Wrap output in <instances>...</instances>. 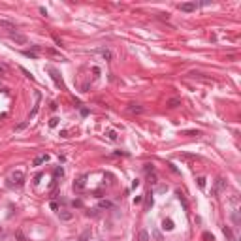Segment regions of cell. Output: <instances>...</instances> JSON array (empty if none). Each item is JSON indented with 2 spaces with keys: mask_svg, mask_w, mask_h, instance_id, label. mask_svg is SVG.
I'll list each match as a JSON object with an SVG mask.
<instances>
[{
  "mask_svg": "<svg viewBox=\"0 0 241 241\" xmlns=\"http://www.w3.org/2000/svg\"><path fill=\"white\" fill-rule=\"evenodd\" d=\"M203 239H206V241H213V235H209V234L206 232V234H203Z\"/></svg>",
  "mask_w": 241,
  "mask_h": 241,
  "instance_id": "27",
  "label": "cell"
},
{
  "mask_svg": "<svg viewBox=\"0 0 241 241\" xmlns=\"http://www.w3.org/2000/svg\"><path fill=\"white\" fill-rule=\"evenodd\" d=\"M28 124V121H25V122H21V124H19V126H15V132H19V130H23V128L25 126H27Z\"/></svg>",
  "mask_w": 241,
  "mask_h": 241,
  "instance_id": "23",
  "label": "cell"
},
{
  "mask_svg": "<svg viewBox=\"0 0 241 241\" xmlns=\"http://www.w3.org/2000/svg\"><path fill=\"white\" fill-rule=\"evenodd\" d=\"M107 138H109L111 141H117V132L115 130H109V132H107Z\"/></svg>",
  "mask_w": 241,
  "mask_h": 241,
  "instance_id": "18",
  "label": "cell"
},
{
  "mask_svg": "<svg viewBox=\"0 0 241 241\" xmlns=\"http://www.w3.org/2000/svg\"><path fill=\"white\" fill-rule=\"evenodd\" d=\"M224 187H226V181H224L222 177H219V179H217V183H215V190H213V194L217 196V194H219L220 190H222Z\"/></svg>",
  "mask_w": 241,
  "mask_h": 241,
  "instance_id": "3",
  "label": "cell"
},
{
  "mask_svg": "<svg viewBox=\"0 0 241 241\" xmlns=\"http://www.w3.org/2000/svg\"><path fill=\"white\" fill-rule=\"evenodd\" d=\"M181 12H194L196 9V2H183V4H179L177 6Z\"/></svg>",
  "mask_w": 241,
  "mask_h": 241,
  "instance_id": "2",
  "label": "cell"
},
{
  "mask_svg": "<svg viewBox=\"0 0 241 241\" xmlns=\"http://www.w3.org/2000/svg\"><path fill=\"white\" fill-rule=\"evenodd\" d=\"M185 136H200V132L198 130H187V132H183Z\"/></svg>",
  "mask_w": 241,
  "mask_h": 241,
  "instance_id": "20",
  "label": "cell"
},
{
  "mask_svg": "<svg viewBox=\"0 0 241 241\" xmlns=\"http://www.w3.org/2000/svg\"><path fill=\"white\" fill-rule=\"evenodd\" d=\"M9 179H12V183H13V185L21 187V185L25 183V173H23V172H13V173H12V177H9Z\"/></svg>",
  "mask_w": 241,
  "mask_h": 241,
  "instance_id": "1",
  "label": "cell"
},
{
  "mask_svg": "<svg viewBox=\"0 0 241 241\" xmlns=\"http://www.w3.org/2000/svg\"><path fill=\"white\" fill-rule=\"evenodd\" d=\"M53 40H55V43H57L59 47H60V45H62V42H60V38H57V36H53Z\"/></svg>",
  "mask_w": 241,
  "mask_h": 241,
  "instance_id": "29",
  "label": "cell"
},
{
  "mask_svg": "<svg viewBox=\"0 0 241 241\" xmlns=\"http://www.w3.org/2000/svg\"><path fill=\"white\" fill-rule=\"evenodd\" d=\"M143 170H145L147 173H149V172L153 173V172H155V168H153V164H145V168H143Z\"/></svg>",
  "mask_w": 241,
  "mask_h": 241,
  "instance_id": "22",
  "label": "cell"
},
{
  "mask_svg": "<svg viewBox=\"0 0 241 241\" xmlns=\"http://www.w3.org/2000/svg\"><path fill=\"white\" fill-rule=\"evenodd\" d=\"M166 106L170 107V109H173V107H177V106H181V98H170L166 102Z\"/></svg>",
  "mask_w": 241,
  "mask_h": 241,
  "instance_id": "8",
  "label": "cell"
},
{
  "mask_svg": "<svg viewBox=\"0 0 241 241\" xmlns=\"http://www.w3.org/2000/svg\"><path fill=\"white\" fill-rule=\"evenodd\" d=\"M222 232H224V235H226L230 241H234V234H232V230H230L228 226H224V228H222Z\"/></svg>",
  "mask_w": 241,
  "mask_h": 241,
  "instance_id": "14",
  "label": "cell"
},
{
  "mask_svg": "<svg viewBox=\"0 0 241 241\" xmlns=\"http://www.w3.org/2000/svg\"><path fill=\"white\" fill-rule=\"evenodd\" d=\"M23 55L28 59H38V53H34V51H23Z\"/></svg>",
  "mask_w": 241,
  "mask_h": 241,
  "instance_id": "16",
  "label": "cell"
},
{
  "mask_svg": "<svg viewBox=\"0 0 241 241\" xmlns=\"http://www.w3.org/2000/svg\"><path fill=\"white\" fill-rule=\"evenodd\" d=\"M198 185H200V188H203V187H206V179H203V177H198Z\"/></svg>",
  "mask_w": 241,
  "mask_h": 241,
  "instance_id": "24",
  "label": "cell"
},
{
  "mask_svg": "<svg viewBox=\"0 0 241 241\" xmlns=\"http://www.w3.org/2000/svg\"><path fill=\"white\" fill-rule=\"evenodd\" d=\"M15 237H17L19 241H27V237H25V234L21 232V230H17V232H15Z\"/></svg>",
  "mask_w": 241,
  "mask_h": 241,
  "instance_id": "19",
  "label": "cell"
},
{
  "mask_svg": "<svg viewBox=\"0 0 241 241\" xmlns=\"http://www.w3.org/2000/svg\"><path fill=\"white\" fill-rule=\"evenodd\" d=\"M49 124H51V126H57V124H59V119H57V117H55V119H51Z\"/></svg>",
  "mask_w": 241,
  "mask_h": 241,
  "instance_id": "28",
  "label": "cell"
},
{
  "mask_svg": "<svg viewBox=\"0 0 241 241\" xmlns=\"http://www.w3.org/2000/svg\"><path fill=\"white\" fill-rule=\"evenodd\" d=\"M153 237H155L156 241H160L162 237H160V232H158V230H155V232H153Z\"/></svg>",
  "mask_w": 241,
  "mask_h": 241,
  "instance_id": "25",
  "label": "cell"
},
{
  "mask_svg": "<svg viewBox=\"0 0 241 241\" xmlns=\"http://www.w3.org/2000/svg\"><path fill=\"white\" fill-rule=\"evenodd\" d=\"M85 181H87V175H81L77 181L74 183V188H75V190H83V188H85Z\"/></svg>",
  "mask_w": 241,
  "mask_h": 241,
  "instance_id": "5",
  "label": "cell"
},
{
  "mask_svg": "<svg viewBox=\"0 0 241 241\" xmlns=\"http://www.w3.org/2000/svg\"><path fill=\"white\" fill-rule=\"evenodd\" d=\"M89 237H90V230H85V232L81 234V237H79V241H87V239H89Z\"/></svg>",
  "mask_w": 241,
  "mask_h": 241,
  "instance_id": "17",
  "label": "cell"
},
{
  "mask_svg": "<svg viewBox=\"0 0 241 241\" xmlns=\"http://www.w3.org/2000/svg\"><path fill=\"white\" fill-rule=\"evenodd\" d=\"M138 241H149V232H147V230H140V234H138Z\"/></svg>",
  "mask_w": 241,
  "mask_h": 241,
  "instance_id": "11",
  "label": "cell"
},
{
  "mask_svg": "<svg viewBox=\"0 0 241 241\" xmlns=\"http://www.w3.org/2000/svg\"><path fill=\"white\" fill-rule=\"evenodd\" d=\"M2 89H4V87H2V85H0V90H2Z\"/></svg>",
  "mask_w": 241,
  "mask_h": 241,
  "instance_id": "30",
  "label": "cell"
},
{
  "mask_svg": "<svg viewBox=\"0 0 241 241\" xmlns=\"http://www.w3.org/2000/svg\"><path fill=\"white\" fill-rule=\"evenodd\" d=\"M128 111H130L132 115H140V113H143V106H140V104H130V106H128Z\"/></svg>",
  "mask_w": 241,
  "mask_h": 241,
  "instance_id": "4",
  "label": "cell"
},
{
  "mask_svg": "<svg viewBox=\"0 0 241 241\" xmlns=\"http://www.w3.org/2000/svg\"><path fill=\"white\" fill-rule=\"evenodd\" d=\"M59 217H60V220H72V219H74V213H72V211H60Z\"/></svg>",
  "mask_w": 241,
  "mask_h": 241,
  "instance_id": "9",
  "label": "cell"
},
{
  "mask_svg": "<svg viewBox=\"0 0 241 241\" xmlns=\"http://www.w3.org/2000/svg\"><path fill=\"white\" fill-rule=\"evenodd\" d=\"M9 38L12 40H15V42L17 43H27V38H25V36H21V34H17V32H9Z\"/></svg>",
  "mask_w": 241,
  "mask_h": 241,
  "instance_id": "6",
  "label": "cell"
},
{
  "mask_svg": "<svg viewBox=\"0 0 241 241\" xmlns=\"http://www.w3.org/2000/svg\"><path fill=\"white\" fill-rule=\"evenodd\" d=\"M153 206V198H147V203H145V209H149Z\"/></svg>",
  "mask_w": 241,
  "mask_h": 241,
  "instance_id": "26",
  "label": "cell"
},
{
  "mask_svg": "<svg viewBox=\"0 0 241 241\" xmlns=\"http://www.w3.org/2000/svg\"><path fill=\"white\" fill-rule=\"evenodd\" d=\"M47 160H49V155H40V156H36L32 160V166H40V164H43Z\"/></svg>",
  "mask_w": 241,
  "mask_h": 241,
  "instance_id": "7",
  "label": "cell"
},
{
  "mask_svg": "<svg viewBox=\"0 0 241 241\" xmlns=\"http://www.w3.org/2000/svg\"><path fill=\"white\" fill-rule=\"evenodd\" d=\"M49 72H51V75H53V79H55V83H57V85H62V79H60V77H59V74H57V72H55L53 68H51Z\"/></svg>",
  "mask_w": 241,
  "mask_h": 241,
  "instance_id": "13",
  "label": "cell"
},
{
  "mask_svg": "<svg viewBox=\"0 0 241 241\" xmlns=\"http://www.w3.org/2000/svg\"><path fill=\"white\" fill-rule=\"evenodd\" d=\"M8 74V66L6 64H0V75H6Z\"/></svg>",
  "mask_w": 241,
  "mask_h": 241,
  "instance_id": "21",
  "label": "cell"
},
{
  "mask_svg": "<svg viewBox=\"0 0 241 241\" xmlns=\"http://www.w3.org/2000/svg\"><path fill=\"white\" fill-rule=\"evenodd\" d=\"M162 228H164V230H172V228H173V222H172L170 219L164 220V222H162Z\"/></svg>",
  "mask_w": 241,
  "mask_h": 241,
  "instance_id": "15",
  "label": "cell"
},
{
  "mask_svg": "<svg viewBox=\"0 0 241 241\" xmlns=\"http://www.w3.org/2000/svg\"><path fill=\"white\" fill-rule=\"evenodd\" d=\"M98 207H100V209H111V207H113V203L107 202V200H102V202L98 203Z\"/></svg>",
  "mask_w": 241,
  "mask_h": 241,
  "instance_id": "12",
  "label": "cell"
},
{
  "mask_svg": "<svg viewBox=\"0 0 241 241\" xmlns=\"http://www.w3.org/2000/svg\"><path fill=\"white\" fill-rule=\"evenodd\" d=\"M98 53H100L106 60H111V59H113V53H111L109 49H98Z\"/></svg>",
  "mask_w": 241,
  "mask_h": 241,
  "instance_id": "10",
  "label": "cell"
}]
</instances>
